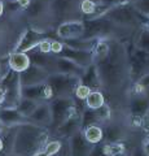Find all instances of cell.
Listing matches in <instances>:
<instances>
[{
  "label": "cell",
  "instance_id": "7dc6e473",
  "mask_svg": "<svg viewBox=\"0 0 149 156\" xmlns=\"http://www.w3.org/2000/svg\"><path fill=\"white\" fill-rule=\"evenodd\" d=\"M144 95H145V96L148 98V99H149V86L147 87V89H145V90H144Z\"/></svg>",
  "mask_w": 149,
  "mask_h": 156
},
{
  "label": "cell",
  "instance_id": "4316f807",
  "mask_svg": "<svg viewBox=\"0 0 149 156\" xmlns=\"http://www.w3.org/2000/svg\"><path fill=\"white\" fill-rule=\"evenodd\" d=\"M123 136V129L117 124H109L107 128H104V140L107 143L121 142Z\"/></svg>",
  "mask_w": 149,
  "mask_h": 156
},
{
  "label": "cell",
  "instance_id": "f35d334b",
  "mask_svg": "<svg viewBox=\"0 0 149 156\" xmlns=\"http://www.w3.org/2000/svg\"><path fill=\"white\" fill-rule=\"evenodd\" d=\"M90 156H108V154L105 152V150H104V144L99 143L92 147V151H91Z\"/></svg>",
  "mask_w": 149,
  "mask_h": 156
},
{
  "label": "cell",
  "instance_id": "ba28073f",
  "mask_svg": "<svg viewBox=\"0 0 149 156\" xmlns=\"http://www.w3.org/2000/svg\"><path fill=\"white\" fill-rule=\"evenodd\" d=\"M44 38H48L46 31H42L35 27H27L26 30L21 34L20 39H18V42L16 44V51L27 53L29 51L36 48V46L39 44V42L43 41Z\"/></svg>",
  "mask_w": 149,
  "mask_h": 156
},
{
  "label": "cell",
  "instance_id": "44dd1931",
  "mask_svg": "<svg viewBox=\"0 0 149 156\" xmlns=\"http://www.w3.org/2000/svg\"><path fill=\"white\" fill-rule=\"evenodd\" d=\"M79 81H80V83L88 86L91 90H101L103 89L96 64H92L87 68H84V72H83V74H82V77L79 78Z\"/></svg>",
  "mask_w": 149,
  "mask_h": 156
},
{
  "label": "cell",
  "instance_id": "ab89813d",
  "mask_svg": "<svg viewBox=\"0 0 149 156\" xmlns=\"http://www.w3.org/2000/svg\"><path fill=\"white\" fill-rule=\"evenodd\" d=\"M97 3L103 4V5L108 7V8H113V7H117V5H121L123 3H127L126 0H97Z\"/></svg>",
  "mask_w": 149,
  "mask_h": 156
},
{
  "label": "cell",
  "instance_id": "db71d44e",
  "mask_svg": "<svg viewBox=\"0 0 149 156\" xmlns=\"http://www.w3.org/2000/svg\"><path fill=\"white\" fill-rule=\"evenodd\" d=\"M95 2H97V0H95Z\"/></svg>",
  "mask_w": 149,
  "mask_h": 156
},
{
  "label": "cell",
  "instance_id": "30bf717a",
  "mask_svg": "<svg viewBox=\"0 0 149 156\" xmlns=\"http://www.w3.org/2000/svg\"><path fill=\"white\" fill-rule=\"evenodd\" d=\"M48 77H49V73H48L47 70H44L43 68H39V66H36L34 64H31L27 69H25L23 72L20 73L21 87L46 83Z\"/></svg>",
  "mask_w": 149,
  "mask_h": 156
},
{
  "label": "cell",
  "instance_id": "603a6c76",
  "mask_svg": "<svg viewBox=\"0 0 149 156\" xmlns=\"http://www.w3.org/2000/svg\"><path fill=\"white\" fill-rule=\"evenodd\" d=\"M21 98L35 100V101H38V103L46 101V83L21 87Z\"/></svg>",
  "mask_w": 149,
  "mask_h": 156
},
{
  "label": "cell",
  "instance_id": "83f0119b",
  "mask_svg": "<svg viewBox=\"0 0 149 156\" xmlns=\"http://www.w3.org/2000/svg\"><path fill=\"white\" fill-rule=\"evenodd\" d=\"M109 53V41L108 39H99L96 43L95 48L92 50V56H93V64H99L101 62Z\"/></svg>",
  "mask_w": 149,
  "mask_h": 156
},
{
  "label": "cell",
  "instance_id": "9a60e30c",
  "mask_svg": "<svg viewBox=\"0 0 149 156\" xmlns=\"http://www.w3.org/2000/svg\"><path fill=\"white\" fill-rule=\"evenodd\" d=\"M65 46V44H64ZM59 56H62L68 60L75 62L76 65H79L82 68H87L90 65L93 64V56H92V52H88V51H78V50H73V48H69V47H64V50L60 53Z\"/></svg>",
  "mask_w": 149,
  "mask_h": 156
},
{
  "label": "cell",
  "instance_id": "f546056e",
  "mask_svg": "<svg viewBox=\"0 0 149 156\" xmlns=\"http://www.w3.org/2000/svg\"><path fill=\"white\" fill-rule=\"evenodd\" d=\"M38 101L35 100H31V99H26V98H21L18 104L16 105V109L20 112L22 116H25L26 119L31 116V113L35 111V108L38 107Z\"/></svg>",
  "mask_w": 149,
  "mask_h": 156
},
{
  "label": "cell",
  "instance_id": "2e32d148",
  "mask_svg": "<svg viewBox=\"0 0 149 156\" xmlns=\"http://www.w3.org/2000/svg\"><path fill=\"white\" fill-rule=\"evenodd\" d=\"M29 57H30V61L31 64H34L39 68H43L44 70H47L49 74L52 73H56V69H55V58L56 56L52 55V53H42L34 48V50L29 51L27 52Z\"/></svg>",
  "mask_w": 149,
  "mask_h": 156
},
{
  "label": "cell",
  "instance_id": "8992f818",
  "mask_svg": "<svg viewBox=\"0 0 149 156\" xmlns=\"http://www.w3.org/2000/svg\"><path fill=\"white\" fill-rule=\"evenodd\" d=\"M79 78L61 74V73H52L47 80V83L51 86L53 91V99L55 98H65V96H73L75 87L79 83Z\"/></svg>",
  "mask_w": 149,
  "mask_h": 156
},
{
  "label": "cell",
  "instance_id": "d6a6232c",
  "mask_svg": "<svg viewBox=\"0 0 149 156\" xmlns=\"http://www.w3.org/2000/svg\"><path fill=\"white\" fill-rule=\"evenodd\" d=\"M64 147V143L60 138L57 139H51V140H47L44 147H43V151L47 152L49 156H57L60 154V151Z\"/></svg>",
  "mask_w": 149,
  "mask_h": 156
},
{
  "label": "cell",
  "instance_id": "7c38bea8",
  "mask_svg": "<svg viewBox=\"0 0 149 156\" xmlns=\"http://www.w3.org/2000/svg\"><path fill=\"white\" fill-rule=\"evenodd\" d=\"M130 115L135 121H137V125H141V121L145 119L149 113V99L141 94V95H134V98L130 100L128 104Z\"/></svg>",
  "mask_w": 149,
  "mask_h": 156
},
{
  "label": "cell",
  "instance_id": "b9f144b4",
  "mask_svg": "<svg viewBox=\"0 0 149 156\" xmlns=\"http://www.w3.org/2000/svg\"><path fill=\"white\" fill-rule=\"evenodd\" d=\"M4 98H5V91H4L3 86L0 85V107H2L4 103Z\"/></svg>",
  "mask_w": 149,
  "mask_h": 156
},
{
  "label": "cell",
  "instance_id": "ac0fdd59",
  "mask_svg": "<svg viewBox=\"0 0 149 156\" xmlns=\"http://www.w3.org/2000/svg\"><path fill=\"white\" fill-rule=\"evenodd\" d=\"M0 122L4 128H16L18 125L29 122L25 116H22L16 108L0 107Z\"/></svg>",
  "mask_w": 149,
  "mask_h": 156
},
{
  "label": "cell",
  "instance_id": "bcb514c9",
  "mask_svg": "<svg viewBox=\"0 0 149 156\" xmlns=\"http://www.w3.org/2000/svg\"><path fill=\"white\" fill-rule=\"evenodd\" d=\"M3 151H4V144H3V139H2V136H0V154H3Z\"/></svg>",
  "mask_w": 149,
  "mask_h": 156
},
{
  "label": "cell",
  "instance_id": "816d5d0a",
  "mask_svg": "<svg viewBox=\"0 0 149 156\" xmlns=\"http://www.w3.org/2000/svg\"><path fill=\"white\" fill-rule=\"evenodd\" d=\"M147 29H148V30H149V20H148V25H147Z\"/></svg>",
  "mask_w": 149,
  "mask_h": 156
},
{
  "label": "cell",
  "instance_id": "484cf974",
  "mask_svg": "<svg viewBox=\"0 0 149 156\" xmlns=\"http://www.w3.org/2000/svg\"><path fill=\"white\" fill-rule=\"evenodd\" d=\"M105 103H107V101H105L104 92L101 90H92L84 100V108L99 109L100 107H103Z\"/></svg>",
  "mask_w": 149,
  "mask_h": 156
},
{
  "label": "cell",
  "instance_id": "ee69618b",
  "mask_svg": "<svg viewBox=\"0 0 149 156\" xmlns=\"http://www.w3.org/2000/svg\"><path fill=\"white\" fill-rule=\"evenodd\" d=\"M4 12H5V5H4V2L3 0H0V17L4 14Z\"/></svg>",
  "mask_w": 149,
  "mask_h": 156
},
{
  "label": "cell",
  "instance_id": "836d02e7",
  "mask_svg": "<svg viewBox=\"0 0 149 156\" xmlns=\"http://www.w3.org/2000/svg\"><path fill=\"white\" fill-rule=\"evenodd\" d=\"M92 91L90 89L88 86H86V85H83V83H78V86L75 87V90H74V98L76 100H80V101H84L86 100V98H87L88 95H90V92Z\"/></svg>",
  "mask_w": 149,
  "mask_h": 156
},
{
  "label": "cell",
  "instance_id": "277c9868",
  "mask_svg": "<svg viewBox=\"0 0 149 156\" xmlns=\"http://www.w3.org/2000/svg\"><path fill=\"white\" fill-rule=\"evenodd\" d=\"M49 103L51 108V125L48 130H56L59 126L64 122L65 120H68L75 113H80L76 109V101L74 96H65V98H55Z\"/></svg>",
  "mask_w": 149,
  "mask_h": 156
},
{
  "label": "cell",
  "instance_id": "6da1fadb",
  "mask_svg": "<svg viewBox=\"0 0 149 156\" xmlns=\"http://www.w3.org/2000/svg\"><path fill=\"white\" fill-rule=\"evenodd\" d=\"M109 53L101 62L96 64L101 87L108 91L122 89L128 80L127 48L118 39H108Z\"/></svg>",
  "mask_w": 149,
  "mask_h": 156
},
{
  "label": "cell",
  "instance_id": "74e56055",
  "mask_svg": "<svg viewBox=\"0 0 149 156\" xmlns=\"http://www.w3.org/2000/svg\"><path fill=\"white\" fill-rule=\"evenodd\" d=\"M36 50L42 53H51V39L44 38L43 41H40L39 44L36 46Z\"/></svg>",
  "mask_w": 149,
  "mask_h": 156
},
{
  "label": "cell",
  "instance_id": "4dcf8cb0",
  "mask_svg": "<svg viewBox=\"0 0 149 156\" xmlns=\"http://www.w3.org/2000/svg\"><path fill=\"white\" fill-rule=\"evenodd\" d=\"M135 48L149 52V30L147 27H141L139 30L135 39Z\"/></svg>",
  "mask_w": 149,
  "mask_h": 156
},
{
  "label": "cell",
  "instance_id": "52a82bcc",
  "mask_svg": "<svg viewBox=\"0 0 149 156\" xmlns=\"http://www.w3.org/2000/svg\"><path fill=\"white\" fill-rule=\"evenodd\" d=\"M83 23H84L83 38H88V39H109L110 37H113V33L115 27H117L107 17L83 20Z\"/></svg>",
  "mask_w": 149,
  "mask_h": 156
},
{
  "label": "cell",
  "instance_id": "1f68e13d",
  "mask_svg": "<svg viewBox=\"0 0 149 156\" xmlns=\"http://www.w3.org/2000/svg\"><path fill=\"white\" fill-rule=\"evenodd\" d=\"M97 8V2L95 0H80L79 2V11L84 16V20L91 18Z\"/></svg>",
  "mask_w": 149,
  "mask_h": 156
},
{
  "label": "cell",
  "instance_id": "d6986e66",
  "mask_svg": "<svg viewBox=\"0 0 149 156\" xmlns=\"http://www.w3.org/2000/svg\"><path fill=\"white\" fill-rule=\"evenodd\" d=\"M55 69L56 73H61V74H68L73 77L80 78L84 72V68L76 65L75 62L68 60V58L62 56H56L55 58Z\"/></svg>",
  "mask_w": 149,
  "mask_h": 156
},
{
  "label": "cell",
  "instance_id": "f6af8a7d",
  "mask_svg": "<svg viewBox=\"0 0 149 156\" xmlns=\"http://www.w3.org/2000/svg\"><path fill=\"white\" fill-rule=\"evenodd\" d=\"M31 156H49L47 152H44L43 150H40V151H38V152H35L34 155H31Z\"/></svg>",
  "mask_w": 149,
  "mask_h": 156
},
{
  "label": "cell",
  "instance_id": "681fc988",
  "mask_svg": "<svg viewBox=\"0 0 149 156\" xmlns=\"http://www.w3.org/2000/svg\"><path fill=\"white\" fill-rule=\"evenodd\" d=\"M126 2H127V3H130V4H132V3H135L136 0H126Z\"/></svg>",
  "mask_w": 149,
  "mask_h": 156
},
{
  "label": "cell",
  "instance_id": "4fadbf2b",
  "mask_svg": "<svg viewBox=\"0 0 149 156\" xmlns=\"http://www.w3.org/2000/svg\"><path fill=\"white\" fill-rule=\"evenodd\" d=\"M68 147L70 156H90L93 146L86 140L82 130H79L68 139Z\"/></svg>",
  "mask_w": 149,
  "mask_h": 156
},
{
  "label": "cell",
  "instance_id": "8d00e7d4",
  "mask_svg": "<svg viewBox=\"0 0 149 156\" xmlns=\"http://www.w3.org/2000/svg\"><path fill=\"white\" fill-rule=\"evenodd\" d=\"M64 42L60 39H51V53L55 56H59L64 50Z\"/></svg>",
  "mask_w": 149,
  "mask_h": 156
},
{
  "label": "cell",
  "instance_id": "8fae6325",
  "mask_svg": "<svg viewBox=\"0 0 149 156\" xmlns=\"http://www.w3.org/2000/svg\"><path fill=\"white\" fill-rule=\"evenodd\" d=\"M74 9V0H49L48 13L56 22L68 21V18Z\"/></svg>",
  "mask_w": 149,
  "mask_h": 156
},
{
  "label": "cell",
  "instance_id": "e575fe53",
  "mask_svg": "<svg viewBox=\"0 0 149 156\" xmlns=\"http://www.w3.org/2000/svg\"><path fill=\"white\" fill-rule=\"evenodd\" d=\"M132 7L144 16L149 17V0H136L135 3H132Z\"/></svg>",
  "mask_w": 149,
  "mask_h": 156
},
{
  "label": "cell",
  "instance_id": "f5cc1de1",
  "mask_svg": "<svg viewBox=\"0 0 149 156\" xmlns=\"http://www.w3.org/2000/svg\"><path fill=\"white\" fill-rule=\"evenodd\" d=\"M3 2H13V0H3Z\"/></svg>",
  "mask_w": 149,
  "mask_h": 156
},
{
  "label": "cell",
  "instance_id": "c3c4849f",
  "mask_svg": "<svg viewBox=\"0 0 149 156\" xmlns=\"http://www.w3.org/2000/svg\"><path fill=\"white\" fill-rule=\"evenodd\" d=\"M4 130V126L2 125V122H0V134H2V131Z\"/></svg>",
  "mask_w": 149,
  "mask_h": 156
},
{
  "label": "cell",
  "instance_id": "7a4b0ae2",
  "mask_svg": "<svg viewBox=\"0 0 149 156\" xmlns=\"http://www.w3.org/2000/svg\"><path fill=\"white\" fill-rule=\"evenodd\" d=\"M49 138V130L31 122L18 125L14 133L12 154L16 156H31L43 150Z\"/></svg>",
  "mask_w": 149,
  "mask_h": 156
},
{
  "label": "cell",
  "instance_id": "7bdbcfd3",
  "mask_svg": "<svg viewBox=\"0 0 149 156\" xmlns=\"http://www.w3.org/2000/svg\"><path fill=\"white\" fill-rule=\"evenodd\" d=\"M131 156H147V155L143 152V150H141V147H140V148H136L135 151H134Z\"/></svg>",
  "mask_w": 149,
  "mask_h": 156
},
{
  "label": "cell",
  "instance_id": "7402d4cb",
  "mask_svg": "<svg viewBox=\"0 0 149 156\" xmlns=\"http://www.w3.org/2000/svg\"><path fill=\"white\" fill-rule=\"evenodd\" d=\"M48 9H49V0H31L30 5L23 12L30 20H39L48 13Z\"/></svg>",
  "mask_w": 149,
  "mask_h": 156
},
{
  "label": "cell",
  "instance_id": "e0dca14e",
  "mask_svg": "<svg viewBox=\"0 0 149 156\" xmlns=\"http://www.w3.org/2000/svg\"><path fill=\"white\" fill-rule=\"evenodd\" d=\"M29 122L38 125L40 128H47L49 129L51 125V108H49V103L47 101H43V103H39L38 107L35 108V111L31 113V116L29 117Z\"/></svg>",
  "mask_w": 149,
  "mask_h": 156
},
{
  "label": "cell",
  "instance_id": "60d3db41",
  "mask_svg": "<svg viewBox=\"0 0 149 156\" xmlns=\"http://www.w3.org/2000/svg\"><path fill=\"white\" fill-rule=\"evenodd\" d=\"M141 150H143V152L147 156H149V139H147V140H144V142H143Z\"/></svg>",
  "mask_w": 149,
  "mask_h": 156
},
{
  "label": "cell",
  "instance_id": "d4e9b609",
  "mask_svg": "<svg viewBox=\"0 0 149 156\" xmlns=\"http://www.w3.org/2000/svg\"><path fill=\"white\" fill-rule=\"evenodd\" d=\"M64 44L69 48L78 51H88L92 52L95 48L96 43L99 42V39H88V38H76V39H69V41H62Z\"/></svg>",
  "mask_w": 149,
  "mask_h": 156
},
{
  "label": "cell",
  "instance_id": "3957f363",
  "mask_svg": "<svg viewBox=\"0 0 149 156\" xmlns=\"http://www.w3.org/2000/svg\"><path fill=\"white\" fill-rule=\"evenodd\" d=\"M105 17L110 20L115 26L119 27H147L149 17L144 16L140 12H137L132 4L123 3L121 5L110 8Z\"/></svg>",
  "mask_w": 149,
  "mask_h": 156
},
{
  "label": "cell",
  "instance_id": "ffe728a7",
  "mask_svg": "<svg viewBox=\"0 0 149 156\" xmlns=\"http://www.w3.org/2000/svg\"><path fill=\"white\" fill-rule=\"evenodd\" d=\"M7 64H8V68L11 70L16 72V73H21L31 65V61H30V57H29V55L26 52L14 51L9 55Z\"/></svg>",
  "mask_w": 149,
  "mask_h": 156
},
{
  "label": "cell",
  "instance_id": "d590c367",
  "mask_svg": "<svg viewBox=\"0 0 149 156\" xmlns=\"http://www.w3.org/2000/svg\"><path fill=\"white\" fill-rule=\"evenodd\" d=\"M99 113V117H100V121H101V124L107 122V121L110 119V116H112V109H110L109 104L105 103L103 107H100L99 109H96Z\"/></svg>",
  "mask_w": 149,
  "mask_h": 156
},
{
  "label": "cell",
  "instance_id": "11a10c76",
  "mask_svg": "<svg viewBox=\"0 0 149 156\" xmlns=\"http://www.w3.org/2000/svg\"><path fill=\"white\" fill-rule=\"evenodd\" d=\"M148 115H149V113H148Z\"/></svg>",
  "mask_w": 149,
  "mask_h": 156
},
{
  "label": "cell",
  "instance_id": "5b68a950",
  "mask_svg": "<svg viewBox=\"0 0 149 156\" xmlns=\"http://www.w3.org/2000/svg\"><path fill=\"white\" fill-rule=\"evenodd\" d=\"M0 85L5 91V98L2 107L5 108H16L21 99V82L20 73H16L9 69L5 74L0 78Z\"/></svg>",
  "mask_w": 149,
  "mask_h": 156
},
{
  "label": "cell",
  "instance_id": "f907efd6",
  "mask_svg": "<svg viewBox=\"0 0 149 156\" xmlns=\"http://www.w3.org/2000/svg\"><path fill=\"white\" fill-rule=\"evenodd\" d=\"M4 156H16V155H13V154H8V155H4Z\"/></svg>",
  "mask_w": 149,
  "mask_h": 156
},
{
  "label": "cell",
  "instance_id": "9c48e42d",
  "mask_svg": "<svg viewBox=\"0 0 149 156\" xmlns=\"http://www.w3.org/2000/svg\"><path fill=\"white\" fill-rule=\"evenodd\" d=\"M84 23L83 20H68L59 23L56 29V37L60 41H69V39L83 38Z\"/></svg>",
  "mask_w": 149,
  "mask_h": 156
},
{
  "label": "cell",
  "instance_id": "cb8c5ba5",
  "mask_svg": "<svg viewBox=\"0 0 149 156\" xmlns=\"http://www.w3.org/2000/svg\"><path fill=\"white\" fill-rule=\"evenodd\" d=\"M86 140L92 146L104 142V128L101 125H88L82 129Z\"/></svg>",
  "mask_w": 149,
  "mask_h": 156
},
{
  "label": "cell",
  "instance_id": "f1b7e54d",
  "mask_svg": "<svg viewBox=\"0 0 149 156\" xmlns=\"http://www.w3.org/2000/svg\"><path fill=\"white\" fill-rule=\"evenodd\" d=\"M80 120H82V129L88 125H101L99 113L96 109H88L86 108L80 112Z\"/></svg>",
  "mask_w": 149,
  "mask_h": 156
},
{
  "label": "cell",
  "instance_id": "5bb4252c",
  "mask_svg": "<svg viewBox=\"0 0 149 156\" xmlns=\"http://www.w3.org/2000/svg\"><path fill=\"white\" fill-rule=\"evenodd\" d=\"M82 130V120H80V113H75L68 120H65L59 128L55 130V134L59 136L60 139H66L68 140L73 134L76 131Z\"/></svg>",
  "mask_w": 149,
  "mask_h": 156
}]
</instances>
